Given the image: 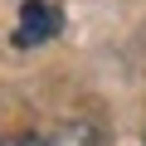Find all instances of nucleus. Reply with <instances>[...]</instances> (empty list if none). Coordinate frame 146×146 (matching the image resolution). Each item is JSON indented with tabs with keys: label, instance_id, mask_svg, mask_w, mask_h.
Returning <instances> with one entry per match:
<instances>
[{
	"label": "nucleus",
	"instance_id": "obj_3",
	"mask_svg": "<svg viewBox=\"0 0 146 146\" xmlns=\"http://www.w3.org/2000/svg\"><path fill=\"white\" fill-rule=\"evenodd\" d=\"M0 146H29V136H0Z\"/></svg>",
	"mask_w": 146,
	"mask_h": 146
},
{
	"label": "nucleus",
	"instance_id": "obj_1",
	"mask_svg": "<svg viewBox=\"0 0 146 146\" xmlns=\"http://www.w3.org/2000/svg\"><path fill=\"white\" fill-rule=\"evenodd\" d=\"M58 29H63V15H58L54 0H25V5H20V20H15V44L20 49H34L44 39H54Z\"/></svg>",
	"mask_w": 146,
	"mask_h": 146
},
{
	"label": "nucleus",
	"instance_id": "obj_2",
	"mask_svg": "<svg viewBox=\"0 0 146 146\" xmlns=\"http://www.w3.org/2000/svg\"><path fill=\"white\" fill-rule=\"evenodd\" d=\"M29 146H98V127L83 122V117H73V122H58L44 136H29Z\"/></svg>",
	"mask_w": 146,
	"mask_h": 146
}]
</instances>
